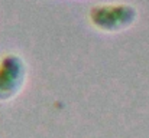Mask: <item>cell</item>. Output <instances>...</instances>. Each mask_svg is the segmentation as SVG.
Wrapping results in <instances>:
<instances>
[{
  "label": "cell",
  "mask_w": 149,
  "mask_h": 138,
  "mask_svg": "<svg viewBox=\"0 0 149 138\" xmlns=\"http://www.w3.org/2000/svg\"><path fill=\"white\" fill-rule=\"evenodd\" d=\"M23 79V66L16 56H7L0 65V99L10 98Z\"/></svg>",
  "instance_id": "obj_2"
},
{
  "label": "cell",
  "mask_w": 149,
  "mask_h": 138,
  "mask_svg": "<svg viewBox=\"0 0 149 138\" xmlns=\"http://www.w3.org/2000/svg\"><path fill=\"white\" fill-rule=\"evenodd\" d=\"M90 19L100 29L114 32L130 26L136 19V10L129 4H101L91 9Z\"/></svg>",
  "instance_id": "obj_1"
}]
</instances>
